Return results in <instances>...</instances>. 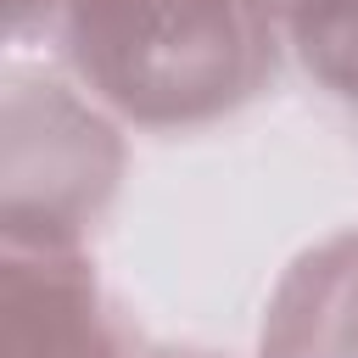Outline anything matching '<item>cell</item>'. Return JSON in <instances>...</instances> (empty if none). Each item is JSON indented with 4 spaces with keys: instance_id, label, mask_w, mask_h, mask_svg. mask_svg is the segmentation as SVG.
<instances>
[{
    "instance_id": "cell-3",
    "label": "cell",
    "mask_w": 358,
    "mask_h": 358,
    "mask_svg": "<svg viewBox=\"0 0 358 358\" xmlns=\"http://www.w3.org/2000/svg\"><path fill=\"white\" fill-rule=\"evenodd\" d=\"M291 22L308 67L358 101V0H296Z\"/></svg>"
},
{
    "instance_id": "cell-1",
    "label": "cell",
    "mask_w": 358,
    "mask_h": 358,
    "mask_svg": "<svg viewBox=\"0 0 358 358\" xmlns=\"http://www.w3.org/2000/svg\"><path fill=\"white\" fill-rule=\"evenodd\" d=\"M73 39L84 73L151 123L224 106L246 56L235 0H84Z\"/></svg>"
},
{
    "instance_id": "cell-2",
    "label": "cell",
    "mask_w": 358,
    "mask_h": 358,
    "mask_svg": "<svg viewBox=\"0 0 358 358\" xmlns=\"http://www.w3.org/2000/svg\"><path fill=\"white\" fill-rule=\"evenodd\" d=\"M6 358H106L90 291L62 268H6Z\"/></svg>"
},
{
    "instance_id": "cell-4",
    "label": "cell",
    "mask_w": 358,
    "mask_h": 358,
    "mask_svg": "<svg viewBox=\"0 0 358 358\" xmlns=\"http://www.w3.org/2000/svg\"><path fill=\"white\" fill-rule=\"evenodd\" d=\"M11 6H17V11H22V6H28V0H11Z\"/></svg>"
}]
</instances>
